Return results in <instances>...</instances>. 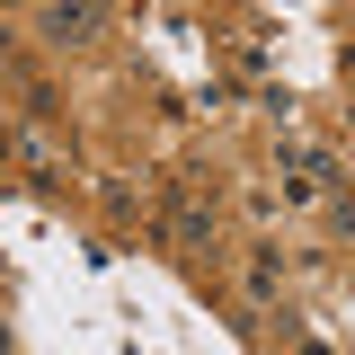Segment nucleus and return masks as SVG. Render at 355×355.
<instances>
[{
    "label": "nucleus",
    "mask_w": 355,
    "mask_h": 355,
    "mask_svg": "<svg viewBox=\"0 0 355 355\" xmlns=\"http://www.w3.org/2000/svg\"><path fill=\"white\" fill-rule=\"evenodd\" d=\"M89 27H98V0H71V9H53V36H62V44H80Z\"/></svg>",
    "instance_id": "1"
}]
</instances>
